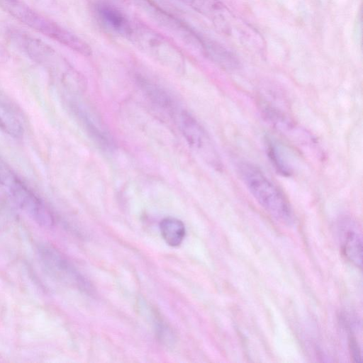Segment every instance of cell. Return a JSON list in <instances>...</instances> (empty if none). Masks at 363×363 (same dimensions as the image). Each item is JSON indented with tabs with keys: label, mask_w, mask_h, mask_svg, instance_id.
I'll return each instance as SVG.
<instances>
[{
	"label": "cell",
	"mask_w": 363,
	"mask_h": 363,
	"mask_svg": "<svg viewBox=\"0 0 363 363\" xmlns=\"http://www.w3.org/2000/svg\"><path fill=\"white\" fill-rule=\"evenodd\" d=\"M341 248L348 261L362 268V240L356 223L345 217L338 223Z\"/></svg>",
	"instance_id": "cell-10"
},
{
	"label": "cell",
	"mask_w": 363,
	"mask_h": 363,
	"mask_svg": "<svg viewBox=\"0 0 363 363\" xmlns=\"http://www.w3.org/2000/svg\"><path fill=\"white\" fill-rule=\"evenodd\" d=\"M238 169L249 192L272 217L285 225L294 223V213L287 199L259 167L242 162Z\"/></svg>",
	"instance_id": "cell-1"
},
{
	"label": "cell",
	"mask_w": 363,
	"mask_h": 363,
	"mask_svg": "<svg viewBox=\"0 0 363 363\" xmlns=\"http://www.w3.org/2000/svg\"><path fill=\"white\" fill-rule=\"evenodd\" d=\"M267 151L271 162L277 172L283 175H289L291 172V169L277 144L271 140L268 141L267 143Z\"/></svg>",
	"instance_id": "cell-17"
},
{
	"label": "cell",
	"mask_w": 363,
	"mask_h": 363,
	"mask_svg": "<svg viewBox=\"0 0 363 363\" xmlns=\"http://www.w3.org/2000/svg\"><path fill=\"white\" fill-rule=\"evenodd\" d=\"M127 40L167 67L178 72L184 67V57L179 48L164 35L140 22L133 21Z\"/></svg>",
	"instance_id": "cell-3"
},
{
	"label": "cell",
	"mask_w": 363,
	"mask_h": 363,
	"mask_svg": "<svg viewBox=\"0 0 363 363\" xmlns=\"http://www.w3.org/2000/svg\"><path fill=\"white\" fill-rule=\"evenodd\" d=\"M4 189L18 208L35 223L47 228L55 225V217L50 208L17 174Z\"/></svg>",
	"instance_id": "cell-5"
},
{
	"label": "cell",
	"mask_w": 363,
	"mask_h": 363,
	"mask_svg": "<svg viewBox=\"0 0 363 363\" xmlns=\"http://www.w3.org/2000/svg\"><path fill=\"white\" fill-rule=\"evenodd\" d=\"M6 56V53L4 48L0 45V60L5 57Z\"/></svg>",
	"instance_id": "cell-19"
},
{
	"label": "cell",
	"mask_w": 363,
	"mask_h": 363,
	"mask_svg": "<svg viewBox=\"0 0 363 363\" xmlns=\"http://www.w3.org/2000/svg\"><path fill=\"white\" fill-rule=\"evenodd\" d=\"M38 255L43 267L51 277L62 283L90 292V283L57 248L43 244L38 247Z\"/></svg>",
	"instance_id": "cell-7"
},
{
	"label": "cell",
	"mask_w": 363,
	"mask_h": 363,
	"mask_svg": "<svg viewBox=\"0 0 363 363\" xmlns=\"http://www.w3.org/2000/svg\"><path fill=\"white\" fill-rule=\"evenodd\" d=\"M349 347H350L352 357L354 359V361L357 362H362L361 351H360L359 347L357 344V342L354 338L352 337L350 339Z\"/></svg>",
	"instance_id": "cell-18"
},
{
	"label": "cell",
	"mask_w": 363,
	"mask_h": 363,
	"mask_svg": "<svg viewBox=\"0 0 363 363\" xmlns=\"http://www.w3.org/2000/svg\"><path fill=\"white\" fill-rule=\"evenodd\" d=\"M123 1L180 38L185 43L201 50L204 38L184 21L163 9L152 0Z\"/></svg>",
	"instance_id": "cell-6"
},
{
	"label": "cell",
	"mask_w": 363,
	"mask_h": 363,
	"mask_svg": "<svg viewBox=\"0 0 363 363\" xmlns=\"http://www.w3.org/2000/svg\"><path fill=\"white\" fill-rule=\"evenodd\" d=\"M135 79L138 86L152 103L172 115L176 113L177 111L174 102L164 89L144 77L138 75Z\"/></svg>",
	"instance_id": "cell-12"
},
{
	"label": "cell",
	"mask_w": 363,
	"mask_h": 363,
	"mask_svg": "<svg viewBox=\"0 0 363 363\" xmlns=\"http://www.w3.org/2000/svg\"><path fill=\"white\" fill-rule=\"evenodd\" d=\"M0 7L28 27L74 52L84 56L91 55L90 46L84 40L43 16L23 0H0Z\"/></svg>",
	"instance_id": "cell-2"
},
{
	"label": "cell",
	"mask_w": 363,
	"mask_h": 363,
	"mask_svg": "<svg viewBox=\"0 0 363 363\" xmlns=\"http://www.w3.org/2000/svg\"><path fill=\"white\" fill-rule=\"evenodd\" d=\"M182 3L209 19L214 26L223 32L229 29L228 11L218 0H180Z\"/></svg>",
	"instance_id": "cell-11"
},
{
	"label": "cell",
	"mask_w": 363,
	"mask_h": 363,
	"mask_svg": "<svg viewBox=\"0 0 363 363\" xmlns=\"http://www.w3.org/2000/svg\"><path fill=\"white\" fill-rule=\"evenodd\" d=\"M80 118L85 129L91 140L104 150H111L113 147L112 139L99 128L87 116L81 112Z\"/></svg>",
	"instance_id": "cell-16"
},
{
	"label": "cell",
	"mask_w": 363,
	"mask_h": 363,
	"mask_svg": "<svg viewBox=\"0 0 363 363\" xmlns=\"http://www.w3.org/2000/svg\"><path fill=\"white\" fill-rule=\"evenodd\" d=\"M0 130L16 139L23 134V125L14 112L0 101Z\"/></svg>",
	"instance_id": "cell-15"
},
{
	"label": "cell",
	"mask_w": 363,
	"mask_h": 363,
	"mask_svg": "<svg viewBox=\"0 0 363 363\" xmlns=\"http://www.w3.org/2000/svg\"><path fill=\"white\" fill-rule=\"evenodd\" d=\"M162 237L170 246H179L185 237V226L179 219L175 218H165L160 223Z\"/></svg>",
	"instance_id": "cell-14"
},
{
	"label": "cell",
	"mask_w": 363,
	"mask_h": 363,
	"mask_svg": "<svg viewBox=\"0 0 363 363\" xmlns=\"http://www.w3.org/2000/svg\"><path fill=\"white\" fill-rule=\"evenodd\" d=\"M13 43L33 61L43 66L64 82L79 84L80 74L67 60L45 42L20 32L11 34Z\"/></svg>",
	"instance_id": "cell-4"
},
{
	"label": "cell",
	"mask_w": 363,
	"mask_h": 363,
	"mask_svg": "<svg viewBox=\"0 0 363 363\" xmlns=\"http://www.w3.org/2000/svg\"><path fill=\"white\" fill-rule=\"evenodd\" d=\"M178 118L180 129L189 146L208 164L215 169L222 168V163L215 146L201 124L189 113L177 112L174 115Z\"/></svg>",
	"instance_id": "cell-8"
},
{
	"label": "cell",
	"mask_w": 363,
	"mask_h": 363,
	"mask_svg": "<svg viewBox=\"0 0 363 363\" xmlns=\"http://www.w3.org/2000/svg\"><path fill=\"white\" fill-rule=\"evenodd\" d=\"M201 51L223 69H235L239 66V60L234 53L216 42L205 38Z\"/></svg>",
	"instance_id": "cell-13"
},
{
	"label": "cell",
	"mask_w": 363,
	"mask_h": 363,
	"mask_svg": "<svg viewBox=\"0 0 363 363\" xmlns=\"http://www.w3.org/2000/svg\"><path fill=\"white\" fill-rule=\"evenodd\" d=\"M94 14L99 22L111 33L128 38L133 20L116 6L106 1L94 3Z\"/></svg>",
	"instance_id": "cell-9"
}]
</instances>
